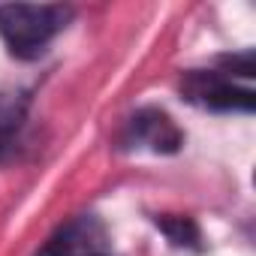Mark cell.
Listing matches in <instances>:
<instances>
[{"label": "cell", "instance_id": "obj_3", "mask_svg": "<svg viewBox=\"0 0 256 256\" xmlns=\"http://www.w3.org/2000/svg\"><path fill=\"white\" fill-rule=\"evenodd\" d=\"M36 256H112V253L102 223L90 214H82L66 226H60Z\"/></svg>", "mask_w": 256, "mask_h": 256}, {"label": "cell", "instance_id": "obj_6", "mask_svg": "<svg viewBox=\"0 0 256 256\" xmlns=\"http://www.w3.org/2000/svg\"><path fill=\"white\" fill-rule=\"evenodd\" d=\"M22 118H24V106L22 102H16V100L0 102V157L10 151L18 126H22Z\"/></svg>", "mask_w": 256, "mask_h": 256}, {"label": "cell", "instance_id": "obj_2", "mask_svg": "<svg viewBox=\"0 0 256 256\" xmlns=\"http://www.w3.org/2000/svg\"><path fill=\"white\" fill-rule=\"evenodd\" d=\"M181 94L187 102L208 112H253L256 94L250 88H238L220 70H190L181 78Z\"/></svg>", "mask_w": 256, "mask_h": 256}, {"label": "cell", "instance_id": "obj_5", "mask_svg": "<svg viewBox=\"0 0 256 256\" xmlns=\"http://www.w3.org/2000/svg\"><path fill=\"white\" fill-rule=\"evenodd\" d=\"M157 226H160V232H163L175 247H193V250H199V226H196L190 217L163 214V217H157Z\"/></svg>", "mask_w": 256, "mask_h": 256}, {"label": "cell", "instance_id": "obj_7", "mask_svg": "<svg viewBox=\"0 0 256 256\" xmlns=\"http://www.w3.org/2000/svg\"><path fill=\"white\" fill-rule=\"evenodd\" d=\"M217 70H220L223 76H229V78H232V72L241 76V78H250V76L256 72L253 52L247 48V52H241V54H223V58L217 60Z\"/></svg>", "mask_w": 256, "mask_h": 256}, {"label": "cell", "instance_id": "obj_1", "mask_svg": "<svg viewBox=\"0 0 256 256\" xmlns=\"http://www.w3.org/2000/svg\"><path fill=\"white\" fill-rule=\"evenodd\" d=\"M70 18L72 10L58 4H6L0 6V36L12 58L34 60L48 48V42L66 28Z\"/></svg>", "mask_w": 256, "mask_h": 256}, {"label": "cell", "instance_id": "obj_4", "mask_svg": "<svg viewBox=\"0 0 256 256\" xmlns=\"http://www.w3.org/2000/svg\"><path fill=\"white\" fill-rule=\"evenodd\" d=\"M126 148H148L154 154H175L184 145V133L163 108H139L126 124Z\"/></svg>", "mask_w": 256, "mask_h": 256}]
</instances>
